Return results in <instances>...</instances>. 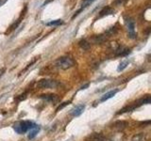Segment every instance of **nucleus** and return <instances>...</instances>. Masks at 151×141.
<instances>
[{
    "label": "nucleus",
    "mask_w": 151,
    "mask_h": 141,
    "mask_svg": "<svg viewBox=\"0 0 151 141\" xmlns=\"http://www.w3.org/2000/svg\"><path fill=\"white\" fill-rule=\"evenodd\" d=\"M39 131H40V126H39V125H37L36 127L30 129V130L28 131V139H29V140L33 139L34 137L37 136V134L39 133Z\"/></svg>",
    "instance_id": "9"
},
{
    "label": "nucleus",
    "mask_w": 151,
    "mask_h": 141,
    "mask_svg": "<svg viewBox=\"0 0 151 141\" xmlns=\"http://www.w3.org/2000/svg\"><path fill=\"white\" fill-rule=\"evenodd\" d=\"M60 83L58 81L54 80V79H48V78H44L41 79L38 81L37 87L40 89H56L60 86Z\"/></svg>",
    "instance_id": "3"
},
{
    "label": "nucleus",
    "mask_w": 151,
    "mask_h": 141,
    "mask_svg": "<svg viewBox=\"0 0 151 141\" xmlns=\"http://www.w3.org/2000/svg\"><path fill=\"white\" fill-rule=\"evenodd\" d=\"M69 104H70V102H63V104H61L59 105V107L57 108V111H60V110H61L63 107H65V106H66V105H68Z\"/></svg>",
    "instance_id": "18"
},
{
    "label": "nucleus",
    "mask_w": 151,
    "mask_h": 141,
    "mask_svg": "<svg viewBox=\"0 0 151 141\" xmlns=\"http://www.w3.org/2000/svg\"><path fill=\"white\" fill-rule=\"evenodd\" d=\"M61 25H63V21L61 19L54 20V21H50L49 23H47V25H53V26H58Z\"/></svg>",
    "instance_id": "17"
},
{
    "label": "nucleus",
    "mask_w": 151,
    "mask_h": 141,
    "mask_svg": "<svg viewBox=\"0 0 151 141\" xmlns=\"http://www.w3.org/2000/svg\"><path fill=\"white\" fill-rule=\"evenodd\" d=\"M113 12H114L113 10H111L109 7H107V8H104L101 11H100L99 16L102 17V16H105V15H109V14H112Z\"/></svg>",
    "instance_id": "15"
},
{
    "label": "nucleus",
    "mask_w": 151,
    "mask_h": 141,
    "mask_svg": "<svg viewBox=\"0 0 151 141\" xmlns=\"http://www.w3.org/2000/svg\"><path fill=\"white\" fill-rule=\"evenodd\" d=\"M117 92H118V89H113V90H111V91H109L107 93H105L104 95L101 97V99H100V102H106L107 100L112 98Z\"/></svg>",
    "instance_id": "8"
},
{
    "label": "nucleus",
    "mask_w": 151,
    "mask_h": 141,
    "mask_svg": "<svg viewBox=\"0 0 151 141\" xmlns=\"http://www.w3.org/2000/svg\"><path fill=\"white\" fill-rule=\"evenodd\" d=\"M40 99H43L46 102H56L59 100L57 94H42L39 96Z\"/></svg>",
    "instance_id": "7"
},
{
    "label": "nucleus",
    "mask_w": 151,
    "mask_h": 141,
    "mask_svg": "<svg viewBox=\"0 0 151 141\" xmlns=\"http://www.w3.org/2000/svg\"><path fill=\"white\" fill-rule=\"evenodd\" d=\"M90 141H106V139L101 134L94 133L90 136Z\"/></svg>",
    "instance_id": "12"
},
{
    "label": "nucleus",
    "mask_w": 151,
    "mask_h": 141,
    "mask_svg": "<svg viewBox=\"0 0 151 141\" xmlns=\"http://www.w3.org/2000/svg\"><path fill=\"white\" fill-rule=\"evenodd\" d=\"M36 126L37 124H35L34 122L30 121V120H23V121L15 122L13 124V128L17 134H22L26 133V132H28L30 129L36 127Z\"/></svg>",
    "instance_id": "1"
},
{
    "label": "nucleus",
    "mask_w": 151,
    "mask_h": 141,
    "mask_svg": "<svg viewBox=\"0 0 151 141\" xmlns=\"http://www.w3.org/2000/svg\"><path fill=\"white\" fill-rule=\"evenodd\" d=\"M130 63V60L129 59H125V60H123L122 62H121L119 64V67H118V69L117 70L118 72H121V70H125L127 68V66H129V64Z\"/></svg>",
    "instance_id": "16"
},
{
    "label": "nucleus",
    "mask_w": 151,
    "mask_h": 141,
    "mask_svg": "<svg viewBox=\"0 0 151 141\" xmlns=\"http://www.w3.org/2000/svg\"><path fill=\"white\" fill-rule=\"evenodd\" d=\"M78 44L79 46H80V48L81 49H83V50H89L90 49V42H87L85 39H82L79 40V42H78Z\"/></svg>",
    "instance_id": "14"
},
{
    "label": "nucleus",
    "mask_w": 151,
    "mask_h": 141,
    "mask_svg": "<svg viewBox=\"0 0 151 141\" xmlns=\"http://www.w3.org/2000/svg\"><path fill=\"white\" fill-rule=\"evenodd\" d=\"M5 70H6L5 68H0V78H1V76L5 73Z\"/></svg>",
    "instance_id": "20"
},
{
    "label": "nucleus",
    "mask_w": 151,
    "mask_h": 141,
    "mask_svg": "<svg viewBox=\"0 0 151 141\" xmlns=\"http://www.w3.org/2000/svg\"><path fill=\"white\" fill-rule=\"evenodd\" d=\"M2 3H3V2H1V1H0V6H1V5H2Z\"/></svg>",
    "instance_id": "22"
},
{
    "label": "nucleus",
    "mask_w": 151,
    "mask_h": 141,
    "mask_svg": "<svg viewBox=\"0 0 151 141\" xmlns=\"http://www.w3.org/2000/svg\"><path fill=\"white\" fill-rule=\"evenodd\" d=\"M54 65L57 67L58 69L61 70H68L75 65V61H74L73 58H71L70 57H59L57 60L55 61Z\"/></svg>",
    "instance_id": "2"
},
{
    "label": "nucleus",
    "mask_w": 151,
    "mask_h": 141,
    "mask_svg": "<svg viewBox=\"0 0 151 141\" xmlns=\"http://www.w3.org/2000/svg\"><path fill=\"white\" fill-rule=\"evenodd\" d=\"M89 87V84H86V85H84L83 87H81L80 89H86V87Z\"/></svg>",
    "instance_id": "21"
},
{
    "label": "nucleus",
    "mask_w": 151,
    "mask_h": 141,
    "mask_svg": "<svg viewBox=\"0 0 151 141\" xmlns=\"http://www.w3.org/2000/svg\"><path fill=\"white\" fill-rule=\"evenodd\" d=\"M84 109H85V104H78L70 111V114L73 117H78L83 113Z\"/></svg>",
    "instance_id": "5"
},
{
    "label": "nucleus",
    "mask_w": 151,
    "mask_h": 141,
    "mask_svg": "<svg viewBox=\"0 0 151 141\" xmlns=\"http://www.w3.org/2000/svg\"><path fill=\"white\" fill-rule=\"evenodd\" d=\"M130 53V50L128 48H125V47H119L116 51H115V55H119V57H124V55H129Z\"/></svg>",
    "instance_id": "10"
},
{
    "label": "nucleus",
    "mask_w": 151,
    "mask_h": 141,
    "mask_svg": "<svg viewBox=\"0 0 151 141\" xmlns=\"http://www.w3.org/2000/svg\"><path fill=\"white\" fill-rule=\"evenodd\" d=\"M131 141H146V134L141 133V134H135V136L132 137Z\"/></svg>",
    "instance_id": "13"
},
{
    "label": "nucleus",
    "mask_w": 151,
    "mask_h": 141,
    "mask_svg": "<svg viewBox=\"0 0 151 141\" xmlns=\"http://www.w3.org/2000/svg\"><path fill=\"white\" fill-rule=\"evenodd\" d=\"M128 126H129V123L127 121H124V120H118V121H115L113 124H112V127L117 131H123L124 129H126Z\"/></svg>",
    "instance_id": "6"
},
{
    "label": "nucleus",
    "mask_w": 151,
    "mask_h": 141,
    "mask_svg": "<svg viewBox=\"0 0 151 141\" xmlns=\"http://www.w3.org/2000/svg\"><path fill=\"white\" fill-rule=\"evenodd\" d=\"M127 25H128V31H129V36L131 39H135L136 34H135V24L133 20L128 19L127 20Z\"/></svg>",
    "instance_id": "4"
},
{
    "label": "nucleus",
    "mask_w": 151,
    "mask_h": 141,
    "mask_svg": "<svg viewBox=\"0 0 151 141\" xmlns=\"http://www.w3.org/2000/svg\"><path fill=\"white\" fill-rule=\"evenodd\" d=\"M26 93L22 94V95H19V96H21V97H17L16 100H17V101H22V100H25L26 99Z\"/></svg>",
    "instance_id": "19"
},
{
    "label": "nucleus",
    "mask_w": 151,
    "mask_h": 141,
    "mask_svg": "<svg viewBox=\"0 0 151 141\" xmlns=\"http://www.w3.org/2000/svg\"><path fill=\"white\" fill-rule=\"evenodd\" d=\"M107 40V37L106 36H103V35H96V36H94L93 38V42L96 43V44H101L105 42V40Z\"/></svg>",
    "instance_id": "11"
}]
</instances>
